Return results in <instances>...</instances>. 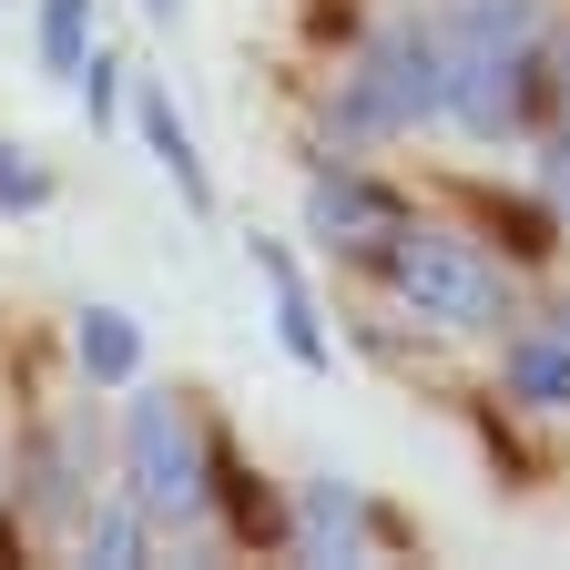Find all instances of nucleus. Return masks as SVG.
Instances as JSON below:
<instances>
[{"mask_svg": "<svg viewBox=\"0 0 570 570\" xmlns=\"http://www.w3.org/2000/svg\"><path fill=\"white\" fill-rule=\"evenodd\" d=\"M439 61H449V112L479 142L520 132L540 82V11L530 0H459V21L439 31Z\"/></svg>", "mask_w": 570, "mask_h": 570, "instance_id": "nucleus-1", "label": "nucleus"}, {"mask_svg": "<svg viewBox=\"0 0 570 570\" xmlns=\"http://www.w3.org/2000/svg\"><path fill=\"white\" fill-rule=\"evenodd\" d=\"M122 479H132V510H154V520H204V499H214V459H204V428L174 387L154 397H132L122 407Z\"/></svg>", "mask_w": 570, "mask_h": 570, "instance_id": "nucleus-2", "label": "nucleus"}, {"mask_svg": "<svg viewBox=\"0 0 570 570\" xmlns=\"http://www.w3.org/2000/svg\"><path fill=\"white\" fill-rule=\"evenodd\" d=\"M377 275H387V296L407 316H428V326H499V316H510L499 265L479 245H459V235H417L407 225L397 245H377Z\"/></svg>", "mask_w": 570, "mask_h": 570, "instance_id": "nucleus-3", "label": "nucleus"}, {"mask_svg": "<svg viewBox=\"0 0 570 570\" xmlns=\"http://www.w3.org/2000/svg\"><path fill=\"white\" fill-rule=\"evenodd\" d=\"M449 112V61H439V31H377L367 61H356V82H346V122H367V132H417V122H439Z\"/></svg>", "mask_w": 570, "mask_h": 570, "instance_id": "nucleus-4", "label": "nucleus"}, {"mask_svg": "<svg viewBox=\"0 0 570 570\" xmlns=\"http://www.w3.org/2000/svg\"><path fill=\"white\" fill-rule=\"evenodd\" d=\"M306 225H316V245H336V255H377V245L407 235V214H397V194L356 184V174H316V184H306Z\"/></svg>", "mask_w": 570, "mask_h": 570, "instance_id": "nucleus-5", "label": "nucleus"}, {"mask_svg": "<svg viewBox=\"0 0 570 570\" xmlns=\"http://www.w3.org/2000/svg\"><path fill=\"white\" fill-rule=\"evenodd\" d=\"M132 122H142V154H154V164L174 174V194L204 214V204H214V174H204V154H194V132H184L174 92H164V82H142V92H132Z\"/></svg>", "mask_w": 570, "mask_h": 570, "instance_id": "nucleus-6", "label": "nucleus"}, {"mask_svg": "<svg viewBox=\"0 0 570 570\" xmlns=\"http://www.w3.org/2000/svg\"><path fill=\"white\" fill-rule=\"evenodd\" d=\"M296 540H306L316 560H356V550H367V499H356V479H306Z\"/></svg>", "mask_w": 570, "mask_h": 570, "instance_id": "nucleus-7", "label": "nucleus"}, {"mask_svg": "<svg viewBox=\"0 0 570 570\" xmlns=\"http://www.w3.org/2000/svg\"><path fill=\"white\" fill-rule=\"evenodd\" d=\"M255 275L275 285V336H285V356H296V367H326V326H316L306 285H296V255H285V245H255Z\"/></svg>", "mask_w": 570, "mask_h": 570, "instance_id": "nucleus-8", "label": "nucleus"}, {"mask_svg": "<svg viewBox=\"0 0 570 570\" xmlns=\"http://www.w3.org/2000/svg\"><path fill=\"white\" fill-rule=\"evenodd\" d=\"M71 346H82V377H92V387H132V367H142V326H132L122 306H82Z\"/></svg>", "mask_w": 570, "mask_h": 570, "instance_id": "nucleus-9", "label": "nucleus"}, {"mask_svg": "<svg viewBox=\"0 0 570 570\" xmlns=\"http://www.w3.org/2000/svg\"><path fill=\"white\" fill-rule=\"evenodd\" d=\"M510 397H520V407H570V326L510 346Z\"/></svg>", "mask_w": 570, "mask_h": 570, "instance_id": "nucleus-10", "label": "nucleus"}, {"mask_svg": "<svg viewBox=\"0 0 570 570\" xmlns=\"http://www.w3.org/2000/svg\"><path fill=\"white\" fill-rule=\"evenodd\" d=\"M82 51H92V0H41V61H51V82H82Z\"/></svg>", "mask_w": 570, "mask_h": 570, "instance_id": "nucleus-11", "label": "nucleus"}, {"mask_svg": "<svg viewBox=\"0 0 570 570\" xmlns=\"http://www.w3.org/2000/svg\"><path fill=\"white\" fill-rule=\"evenodd\" d=\"M51 204V174L21 154V142H0V214H41Z\"/></svg>", "mask_w": 570, "mask_h": 570, "instance_id": "nucleus-12", "label": "nucleus"}, {"mask_svg": "<svg viewBox=\"0 0 570 570\" xmlns=\"http://www.w3.org/2000/svg\"><path fill=\"white\" fill-rule=\"evenodd\" d=\"M82 560H102V570H132V560H142V520H132V510H102V520L82 530Z\"/></svg>", "mask_w": 570, "mask_h": 570, "instance_id": "nucleus-13", "label": "nucleus"}, {"mask_svg": "<svg viewBox=\"0 0 570 570\" xmlns=\"http://www.w3.org/2000/svg\"><path fill=\"white\" fill-rule=\"evenodd\" d=\"M122 61H102V51H82V102H92V122H112V102H122V82H112Z\"/></svg>", "mask_w": 570, "mask_h": 570, "instance_id": "nucleus-14", "label": "nucleus"}, {"mask_svg": "<svg viewBox=\"0 0 570 570\" xmlns=\"http://www.w3.org/2000/svg\"><path fill=\"white\" fill-rule=\"evenodd\" d=\"M540 61H550V102H560V122H570V31H560V41L540 51Z\"/></svg>", "mask_w": 570, "mask_h": 570, "instance_id": "nucleus-15", "label": "nucleus"}, {"mask_svg": "<svg viewBox=\"0 0 570 570\" xmlns=\"http://www.w3.org/2000/svg\"><path fill=\"white\" fill-rule=\"evenodd\" d=\"M550 194L570 204V122H560V142H550Z\"/></svg>", "mask_w": 570, "mask_h": 570, "instance_id": "nucleus-16", "label": "nucleus"}, {"mask_svg": "<svg viewBox=\"0 0 570 570\" xmlns=\"http://www.w3.org/2000/svg\"><path fill=\"white\" fill-rule=\"evenodd\" d=\"M142 11H154V21H174V11H184V0H142Z\"/></svg>", "mask_w": 570, "mask_h": 570, "instance_id": "nucleus-17", "label": "nucleus"}]
</instances>
